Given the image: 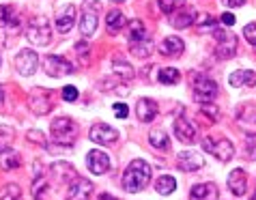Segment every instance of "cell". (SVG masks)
<instances>
[{
	"mask_svg": "<svg viewBox=\"0 0 256 200\" xmlns=\"http://www.w3.org/2000/svg\"><path fill=\"white\" fill-rule=\"evenodd\" d=\"M22 26L20 13L16 11V6L11 4H0V28L2 30H18Z\"/></svg>",
	"mask_w": 256,
	"mask_h": 200,
	"instance_id": "obj_16",
	"label": "cell"
},
{
	"mask_svg": "<svg viewBox=\"0 0 256 200\" xmlns=\"http://www.w3.org/2000/svg\"><path fill=\"white\" fill-rule=\"evenodd\" d=\"M222 24L226 28H230L234 24V16H232V13H224V16H222Z\"/></svg>",
	"mask_w": 256,
	"mask_h": 200,
	"instance_id": "obj_47",
	"label": "cell"
},
{
	"mask_svg": "<svg viewBox=\"0 0 256 200\" xmlns=\"http://www.w3.org/2000/svg\"><path fill=\"white\" fill-rule=\"evenodd\" d=\"M179 80H181V74H179V69H174V67H164L158 74V82L166 84V86H172V84H176Z\"/></svg>",
	"mask_w": 256,
	"mask_h": 200,
	"instance_id": "obj_33",
	"label": "cell"
},
{
	"mask_svg": "<svg viewBox=\"0 0 256 200\" xmlns=\"http://www.w3.org/2000/svg\"><path fill=\"white\" fill-rule=\"evenodd\" d=\"M196 30L200 32V34H207V32H216L218 30V22L213 20V16H202V22L196 26Z\"/></svg>",
	"mask_w": 256,
	"mask_h": 200,
	"instance_id": "obj_37",
	"label": "cell"
},
{
	"mask_svg": "<svg viewBox=\"0 0 256 200\" xmlns=\"http://www.w3.org/2000/svg\"><path fill=\"white\" fill-rule=\"evenodd\" d=\"M48 190H50V178H48V174L44 172V174L34 176V181L30 185V196L34 200H44L46 194H48Z\"/></svg>",
	"mask_w": 256,
	"mask_h": 200,
	"instance_id": "obj_28",
	"label": "cell"
},
{
	"mask_svg": "<svg viewBox=\"0 0 256 200\" xmlns=\"http://www.w3.org/2000/svg\"><path fill=\"white\" fill-rule=\"evenodd\" d=\"M176 190V178L170 174H162L158 181H155V192L162 196H170Z\"/></svg>",
	"mask_w": 256,
	"mask_h": 200,
	"instance_id": "obj_30",
	"label": "cell"
},
{
	"mask_svg": "<svg viewBox=\"0 0 256 200\" xmlns=\"http://www.w3.org/2000/svg\"><path fill=\"white\" fill-rule=\"evenodd\" d=\"M16 69L20 76H32L34 71L39 69V56L34 50H22L18 56H16Z\"/></svg>",
	"mask_w": 256,
	"mask_h": 200,
	"instance_id": "obj_11",
	"label": "cell"
},
{
	"mask_svg": "<svg viewBox=\"0 0 256 200\" xmlns=\"http://www.w3.org/2000/svg\"><path fill=\"white\" fill-rule=\"evenodd\" d=\"M226 6H230V9H237V6H244L246 0H222Z\"/></svg>",
	"mask_w": 256,
	"mask_h": 200,
	"instance_id": "obj_48",
	"label": "cell"
},
{
	"mask_svg": "<svg viewBox=\"0 0 256 200\" xmlns=\"http://www.w3.org/2000/svg\"><path fill=\"white\" fill-rule=\"evenodd\" d=\"M76 4H65L62 9L56 13V28H58V32H69L71 28L76 24Z\"/></svg>",
	"mask_w": 256,
	"mask_h": 200,
	"instance_id": "obj_19",
	"label": "cell"
},
{
	"mask_svg": "<svg viewBox=\"0 0 256 200\" xmlns=\"http://www.w3.org/2000/svg\"><path fill=\"white\" fill-rule=\"evenodd\" d=\"M4 104V86H0V106Z\"/></svg>",
	"mask_w": 256,
	"mask_h": 200,
	"instance_id": "obj_50",
	"label": "cell"
},
{
	"mask_svg": "<svg viewBox=\"0 0 256 200\" xmlns=\"http://www.w3.org/2000/svg\"><path fill=\"white\" fill-rule=\"evenodd\" d=\"M112 112H114L116 118H127L130 116V106L123 104V102H116L114 106H112Z\"/></svg>",
	"mask_w": 256,
	"mask_h": 200,
	"instance_id": "obj_43",
	"label": "cell"
},
{
	"mask_svg": "<svg viewBox=\"0 0 256 200\" xmlns=\"http://www.w3.org/2000/svg\"><path fill=\"white\" fill-rule=\"evenodd\" d=\"M190 200H218L216 183H198L190 190Z\"/></svg>",
	"mask_w": 256,
	"mask_h": 200,
	"instance_id": "obj_22",
	"label": "cell"
},
{
	"mask_svg": "<svg viewBox=\"0 0 256 200\" xmlns=\"http://www.w3.org/2000/svg\"><path fill=\"white\" fill-rule=\"evenodd\" d=\"M112 2H125V0H112Z\"/></svg>",
	"mask_w": 256,
	"mask_h": 200,
	"instance_id": "obj_51",
	"label": "cell"
},
{
	"mask_svg": "<svg viewBox=\"0 0 256 200\" xmlns=\"http://www.w3.org/2000/svg\"><path fill=\"white\" fill-rule=\"evenodd\" d=\"M158 50H160L162 56H179V54H183V50H186V44H183V39H179V37H174L172 34V37L164 39Z\"/></svg>",
	"mask_w": 256,
	"mask_h": 200,
	"instance_id": "obj_23",
	"label": "cell"
},
{
	"mask_svg": "<svg viewBox=\"0 0 256 200\" xmlns=\"http://www.w3.org/2000/svg\"><path fill=\"white\" fill-rule=\"evenodd\" d=\"M237 125L250 138H256V110L252 108H241L237 114Z\"/></svg>",
	"mask_w": 256,
	"mask_h": 200,
	"instance_id": "obj_18",
	"label": "cell"
},
{
	"mask_svg": "<svg viewBox=\"0 0 256 200\" xmlns=\"http://www.w3.org/2000/svg\"><path fill=\"white\" fill-rule=\"evenodd\" d=\"M90 196H93V183H90L88 178L76 176L74 181L69 183L67 200H90Z\"/></svg>",
	"mask_w": 256,
	"mask_h": 200,
	"instance_id": "obj_12",
	"label": "cell"
},
{
	"mask_svg": "<svg viewBox=\"0 0 256 200\" xmlns=\"http://www.w3.org/2000/svg\"><path fill=\"white\" fill-rule=\"evenodd\" d=\"M16 140V132L9 125H0V153H9Z\"/></svg>",
	"mask_w": 256,
	"mask_h": 200,
	"instance_id": "obj_31",
	"label": "cell"
},
{
	"mask_svg": "<svg viewBox=\"0 0 256 200\" xmlns=\"http://www.w3.org/2000/svg\"><path fill=\"white\" fill-rule=\"evenodd\" d=\"M20 166H22V157H20V153H16V151L6 153L2 164H0V168H2V170H16Z\"/></svg>",
	"mask_w": 256,
	"mask_h": 200,
	"instance_id": "obj_34",
	"label": "cell"
},
{
	"mask_svg": "<svg viewBox=\"0 0 256 200\" xmlns=\"http://www.w3.org/2000/svg\"><path fill=\"white\" fill-rule=\"evenodd\" d=\"M246 86H256V71L246 69Z\"/></svg>",
	"mask_w": 256,
	"mask_h": 200,
	"instance_id": "obj_45",
	"label": "cell"
},
{
	"mask_svg": "<svg viewBox=\"0 0 256 200\" xmlns=\"http://www.w3.org/2000/svg\"><path fill=\"white\" fill-rule=\"evenodd\" d=\"M151 181V166L144 160H134L123 172V190L127 194H138Z\"/></svg>",
	"mask_w": 256,
	"mask_h": 200,
	"instance_id": "obj_1",
	"label": "cell"
},
{
	"mask_svg": "<svg viewBox=\"0 0 256 200\" xmlns=\"http://www.w3.org/2000/svg\"><path fill=\"white\" fill-rule=\"evenodd\" d=\"M213 37H216L218 46H216V56L218 58H230L237 52V37H234V32L230 28H218L216 32H213Z\"/></svg>",
	"mask_w": 256,
	"mask_h": 200,
	"instance_id": "obj_7",
	"label": "cell"
},
{
	"mask_svg": "<svg viewBox=\"0 0 256 200\" xmlns=\"http://www.w3.org/2000/svg\"><path fill=\"white\" fill-rule=\"evenodd\" d=\"M99 11L102 2L99 0H84L82 4V16H80V32L82 37H93L99 24Z\"/></svg>",
	"mask_w": 256,
	"mask_h": 200,
	"instance_id": "obj_4",
	"label": "cell"
},
{
	"mask_svg": "<svg viewBox=\"0 0 256 200\" xmlns=\"http://www.w3.org/2000/svg\"><path fill=\"white\" fill-rule=\"evenodd\" d=\"M158 4L166 16H172L174 11H179L181 6H186V0H158Z\"/></svg>",
	"mask_w": 256,
	"mask_h": 200,
	"instance_id": "obj_35",
	"label": "cell"
},
{
	"mask_svg": "<svg viewBox=\"0 0 256 200\" xmlns=\"http://www.w3.org/2000/svg\"><path fill=\"white\" fill-rule=\"evenodd\" d=\"M86 166H88V170L95 176H102V174H106L112 168V164H110V157L106 155L104 151H97V148H93V151L86 155Z\"/></svg>",
	"mask_w": 256,
	"mask_h": 200,
	"instance_id": "obj_13",
	"label": "cell"
},
{
	"mask_svg": "<svg viewBox=\"0 0 256 200\" xmlns=\"http://www.w3.org/2000/svg\"><path fill=\"white\" fill-rule=\"evenodd\" d=\"M196 127L190 123V120L186 116H179L174 118V136L179 138V142H183V144H192V142L196 140Z\"/></svg>",
	"mask_w": 256,
	"mask_h": 200,
	"instance_id": "obj_17",
	"label": "cell"
},
{
	"mask_svg": "<svg viewBox=\"0 0 256 200\" xmlns=\"http://www.w3.org/2000/svg\"><path fill=\"white\" fill-rule=\"evenodd\" d=\"M192 86H194V97L200 104H213L218 95V84L204 74H192Z\"/></svg>",
	"mask_w": 256,
	"mask_h": 200,
	"instance_id": "obj_5",
	"label": "cell"
},
{
	"mask_svg": "<svg viewBox=\"0 0 256 200\" xmlns=\"http://www.w3.org/2000/svg\"><path fill=\"white\" fill-rule=\"evenodd\" d=\"M26 140L28 142H34V144H39L41 148H48V140H46V136L41 134V132H37V130H30L26 134Z\"/></svg>",
	"mask_w": 256,
	"mask_h": 200,
	"instance_id": "obj_41",
	"label": "cell"
},
{
	"mask_svg": "<svg viewBox=\"0 0 256 200\" xmlns=\"http://www.w3.org/2000/svg\"><path fill=\"white\" fill-rule=\"evenodd\" d=\"M125 28H127V39H130V44L146 39V26L142 20H130Z\"/></svg>",
	"mask_w": 256,
	"mask_h": 200,
	"instance_id": "obj_27",
	"label": "cell"
},
{
	"mask_svg": "<svg viewBox=\"0 0 256 200\" xmlns=\"http://www.w3.org/2000/svg\"><path fill=\"white\" fill-rule=\"evenodd\" d=\"M200 112H202L209 120H213V123H218V120H220V110H218V106H213V104H200Z\"/></svg>",
	"mask_w": 256,
	"mask_h": 200,
	"instance_id": "obj_40",
	"label": "cell"
},
{
	"mask_svg": "<svg viewBox=\"0 0 256 200\" xmlns=\"http://www.w3.org/2000/svg\"><path fill=\"white\" fill-rule=\"evenodd\" d=\"M136 114H138V118H140V123H151V120H155V116L160 114V108H158V104L153 102V99H140V102L136 104Z\"/></svg>",
	"mask_w": 256,
	"mask_h": 200,
	"instance_id": "obj_21",
	"label": "cell"
},
{
	"mask_svg": "<svg viewBox=\"0 0 256 200\" xmlns=\"http://www.w3.org/2000/svg\"><path fill=\"white\" fill-rule=\"evenodd\" d=\"M60 97L65 99L67 104H74V102L80 99V90H78L76 86H71V84H67V86H62V90H60Z\"/></svg>",
	"mask_w": 256,
	"mask_h": 200,
	"instance_id": "obj_38",
	"label": "cell"
},
{
	"mask_svg": "<svg viewBox=\"0 0 256 200\" xmlns=\"http://www.w3.org/2000/svg\"><path fill=\"white\" fill-rule=\"evenodd\" d=\"M148 142H151L153 148H158V151H162V153H166L170 148V138L164 130H153L151 134H148Z\"/></svg>",
	"mask_w": 256,
	"mask_h": 200,
	"instance_id": "obj_29",
	"label": "cell"
},
{
	"mask_svg": "<svg viewBox=\"0 0 256 200\" xmlns=\"http://www.w3.org/2000/svg\"><path fill=\"white\" fill-rule=\"evenodd\" d=\"M99 200H118V198H114L112 194H108V192H104V194L99 196Z\"/></svg>",
	"mask_w": 256,
	"mask_h": 200,
	"instance_id": "obj_49",
	"label": "cell"
},
{
	"mask_svg": "<svg viewBox=\"0 0 256 200\" xmlns=\"http://www.w3.org/2000/svg\"><path fill=\"white\" fill-rule=\"evenodd\" d=\"M246 157L248 160H256V142H248L246 144Z\"/></svg>",
	"mask_w": 256,
	"mask_h": 200,
	"instance_id": "obj_46",
	"label": "cell"
},
{
	"mask_svg": "<svg viewBox=\"0 0 256 200\" xmlns=\"http://www.w3.org/2000/svg\"><path fill=\"white\" fill-rule=\"evenodd\" d=\"M0 200H22V190L18 183H9L0 194Z\"/></svg>",
	"mask_w": 256,
	"mask_h": 200,
	"instance_id": "obj_36",
	"label": "cell"
},
{
	"mask_svg": "<svg viewBox=\"0 0 256 200\" xmlns=\"http://www.w3.org/2000/svg\"><path fill=\"white\" fill-rule=\"evenodd\" d=\"M130 52L136 56V58H146V56H151V52H153L151 39H142V41H136V44H130Z\"/></svg>",
	"mask_w": 256,
	"mask_h": 200,
	"instance_id": "obj_32",
	"label": "cell"
},
{
	"mask_svg": "<svg viewBox=\"0 0 256 200\" xmlns=\"http://www.w3.org/2000/svg\"><path fill=\"white\" fill-rule=\"evenodd\" d=\"M88 138L95 142V144H102V146H110L118 140V130H114L112 125H106V123H95L88 132Z\"/></svg>",
	"mask_w": 256,
	"mask_h": 200,
	"instance_id": "obj_10",
	"label": "cell"
},
{
	"mask_svg": "<svg viewBox=\"0 0 256 200\" xmlns=\"http://www.w3.org/2000/svg\"><path fill=\"white\" fill-rule=\"evenodd\" d=\"M26 39L30 41L32 46L39 48H48L50 41H52V28L46 16H34L28 20L26 24Z\"/></svg>",
	"mask_w": 256,
	"mask_h": 200,
	"instance_id": "obj_3",
	"label": "cell"
},
{
	"mask_svg": "<svg viewBox=\"0 0 256 200\" xmlns=\"http://www.w3.org/2000/svg\"><path fill=\"white\" fill-rule=\"evenodd\" d=\"M112 71H114V76L120 82H130V80H134V76H136V71H134L130 62H125L123 58H118V56L112 60Z\"/></svg>",
	"mask_w": 256,
	"mask_h": 200,
	"instance_id": "obj_25",
	"label": "cell"
},
{
	"mask_svg": "<svg viewBox=\"0 0 256 200\" xmlns=\"http://www.w3.org/2000/svg\"><path fill=\"white\" fill-rule=\"evenodd\" d=\"M76 50H78V52H80L82 60L86 62V56H88V46H86V41H78V44H76Z\"/></svg>",
	"mask_w": 256,
	"mask_h": 200,
	"instance_id": "obj_44",
	"label": "cell"
},
{
	"mask_svg": "<svg viewBox=\"0 0 256 200\" xmlns=\"http://www.w3.org/2000/svg\"><path fill=\"white\" fill-rule=\"evenodd\" d=\"M198 20V11L194 9V6H181L179 11H174L172 16H170V24H172V28H190L192 24H196Z\"/></svg>",
	"mask_w": 256,
	"mask_h": 200,
	"instance_id": "obj_15",
	"label": "cell"
},
{
	"mask_svg": "<svg viewBox=\"0 0 256 200\" xmlns=\"http://www.w3.org/2000/svg\"><path fill=\"white\" fill-rule=\"evenodd\" d=\"M44 71L50 78H62V76H71L76 71V65L69 62L65 56L58 54H48L44 58Z\"/></svg>",
	"mask_w": 256,
	"mask_h": 200,
	"instance_id": "obj_8",
	"label": "cell"
},
{
	"mask_svg": "<svg viewBox=\"0 0 256 200\" xmlns=\"http://www.w3.org/2000/svg\"><path fill=\"white\" fill-rule=\"evenodd\" d=\"M228 190L234 196H244L248 192V174L244 168H234L228 174Z\"/></svg>",
	"mask_w": 256,
	"mask_h": 200,
	"instance_id": "obj_20",
	"label": "cell"
},
{
	"mask_svg": "<svg viewBox=\"0 0 256 200\" xmlns=\"http://www.w3.org/2000/svg\"><path fill=\"white\" fill-rule=\"evenodd\" d=\"M202 166H204V160L196 151H181L176 155V168L183 170V172H196Z\"/></svg>",
	"mask_w": 256,
	"mask_h": 200,
	"instance_id": "obj_14",
	"label": "cell"
},
{
	"mask_svg": "<svg viewBox=\"0 0 256 200\" xmlns=\"http://www.w3.org/2000/svg\"><path fill=\"white\" fill-rule=\"evenodd\" d=\"M202 148L207 153H211L213 157H218L220 162H230V157L234 155V148H232V142L228 138H211V136H207V138L202 140Z\"/></svg>",
	"mask_w": 256,
	"mask_h": 200,
	"instance_id": "obj_9",
	"label": "cell"
},
{
	"mask_svg": "<svg viewBox=\"0 0 256 200\" xmlns=\"http://www.w3.org/2000/svg\"><path fill=\"white\" fill-rule=\"evenodd\" d=\"M28 108H30L32 114L37 116H44V114H50L54 108V99H52V90L48 88H32L28 92Z\"/></svg>",
	"mask_w": 256,
	"mask_h": 200,
	"instance_id": "obj_6",
	"label": "cell"
},
{
	"mask_svg": "<svg viewBox=\"0 0 256 200\" xmlns=\"http://www.w3.org/2000/svg\"><path fill=\"white\" fill-rule=\"evenodd\" d=\"M50 172H52L54 176H58V181H67V183H71L78 176L74 166L67 164V162H54L52 166H50Z\"/></svg>",
	"mask_w": 256,
	"mask_h": 200,
	"instance_id": "obj_24",
	"label": "cell"
},
{
	"mask_svg": "<svg viewBox=\"0 0 256 200\" xmlns=\"http://www.w3.org/2000/svg\"><path fill=\"white\" fill-rule=\"evenodd\" d=\"M228 84L234 88H239V86H246V69H237V71H232V74L228 76Z\"/></svg>",
	"mask_w": 256,
	"mask_h": 200,
	"instance_id": "obj_39",
	"label": "cell"
},
{
	"mask_svg": "<svg viewBox=\"0 0 256 200\" xmlns=\"http://www.w3.org/2000/svg\"><path fill=\"white\" fill-rule=\"evenodd\" d=\"M244 37L248 39V44H250V46L256 50V22L246 24V28H244Z\"/></svg>",
	"mask_w": 256,
	"mask_h": 200,
	"instance_id": "obj_42",
	"label": "cell"
},
{
	"mask_svg": "<svg viewBox=\"0 0 256 200\" xmlns=\"http://www.w3.org/2000/svg\"><path fill=\"white\" fill-rule=\"evenodd\" d=\"M250 200H256V192H254V196H252V198H250Z\"/></svg>",
	"mask_w": 256,
	"mask_h": 200,
	"instance_id": "obj_52",
	"label": "cell"
},
{
	"mask_svg": "<svg viewBox=\"0 0 256 200\" xmlns=\"http://www.w3.org/2000/svg\"><path fill=\"white\" fill-rule=\"evenodd\" d=\"M125 26H127V20H125V16L118 9L108 13V18H106V28H108V34H118Z\"/></svg>",
	"mask_w": 256,
	"mask_h": 200,
	"instance_id": "obj_26",
	"label": "cell"
},
{
	"mask_svg": "<svg viewBox=\"0 0 256 200\" xmlns=\"http://www.w3.org/2000/svg\"><path fill=\"white\" fill-rule=\"evenodd\" d=\"M50 136H52L54 144H58L62 148H71L78 140V125L69 116H58L50 125Z\"/></svg>",
	"mask_w": 256,
	"mask_h": 200,
	"instance_id": "obj_2",
	"label": "cell"
}]
</instances>
